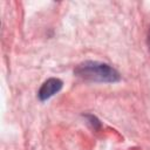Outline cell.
<instances>
[{
	"instance_id": "obj_3",
	"label": "cell",
	"mask_w": 150,
	"mask_h": 150,
	"mask_svg": "<svg viewBox=\"0 0 150 150\" xmlns=\"http://www.w3.org/2000/svg\"><path fill=\"white\" fill-rule=\"evenodd\" d=\"M148 42H149V47H150V30H149V36H148Z\"/></svg>"
},
{
	"instance_id": "obj_2",
	"label": "cell",
	"mask_w": 150,
	"mask_h": 150,
	"mask_svg": "<svg viewBox=\"0 0 150 150\" xmlns=\"http://www.w3.org/2000/svg\"><path fill=\"white\" fill-rule=\"evenodd\" d=\"M62 81L60 79L56 77H50L47 81L43 82V84L40 87L39 91H38V97L40 101H46L48 98H50L53 95H55L56 93H59L62 88Z\"/></svg>"
},
{
	"instance_id": "obj_1",
	"label": "cell",
	"mask_w": 150,
	"mask_h": 150,
	"mask_svg": "<svg viewBox=\"0 0 150 150\" xmlns=\"http://www.w3.org/2000/svg\"><path fill=\"white\" fill-rule=\"evenodd\" d=\"M74 73L79 77L91 82L114 83L121 80L120 74L115 68L97 61H84L75 68Z\"/></svg>"
}]
</instances>
